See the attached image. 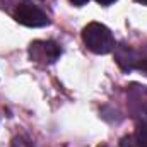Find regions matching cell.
<instances>
[{"label":"cell","instance_id":"8","mask_svg":"<svg viewBox=\"0 0 147 147\" xmlns=\"http://www.w3.org/2000/svg\"><path fill=\"white\" fill-rule=\"evenodd\" d=\"M98 3H101V5H111V3H115L116 0H96Z\"/></svg>","mask_w":147,"mask_h":147},{"label":"cell","instance_id":"6","mask_svg":"<svg viewBox=\"0 0 147 147\" xmlns=\"http://www.w3.org/2000/svg\"><path fill=\"white\" fill-rule=\"evenodd\" d=\"M120 147H140V146H139L135 135H125L120 142Z\"/></svg>","mask_w":147,"mask_h":147},{"label":"cell","instance_id":"9","mask_svg":"<svg viewBox=\"0 0 147 147\" xmlns=\"http://www.w3.org/2000/svg\"><path fill=\"white\" fill-rule=\"evenodd\" d=\"M70 2H72L74 5H79V7H80V5H84V3H87L89 0H70Z\"/></svg>","mask_w":147,"mask_h":147},{"label":"cell","instance_id":"3","mask_svg":"<svg viewBox=\"0 0 147 147\" xmlns=\"http://www.w3.org/2000/svg\"><path fill=\"white\" fill-rule=\"evenodd\" d=\"M62 50L55 41H33L29 46V57L38 63H53L58 60Z\"/></svg>","mask_w":147,"mask_h":147},{"label":"cell","instance_id":"7","mask_svg":"<svg viewBox=\"0 0 147 147\" xmlns=\"http://www.w3.org/2000/svg\"><path fill=\"white\" fill-rule=\"evenodd\" d=\"M135 69L147 74V58H139V60H137V63H135Z\"/></svg>","mask_w":147,"mask_h":147},{"label":"cell","instance_id":"4","mask_svg":"<svg viewBox=\"0 0 147 147\" xmlns=\"http://www.w3.org/2000/svg\"><path fill=\"white\" fill-rule=\"evenodd\" d=\"M115 58H116L118 65H120V67H121L125 72H130V70H134V69H135V63H137V60H139L137 53H135L132 48L125 46V45L116 48Z\"/></svg>","mask_w":147,"mask_h":147},{"label":"cell","instance_id":"5","mask_svg":"<svg viewBox=\"0 0 147 147\" xmlns=\"http://www.w3.org/2000/svg\"><path fill=\"white\" fill-rule=\"evenodd\" d=\"M135 139L140 147H147V123H140L135 132Z\"/></svg>","mask_w":147,"mask_h":147},{"label":"cell","instance_id":"10","mask_svg":"<svg viewBox=\"0 0 147 147\" xmlns=\"http://www.w3.org/2000/svg\"><path fill=\"white\" fill-rule=\"evenodd\" d=\"M135 2H139V3H142V5H147V0H135Z\"/></svg>","mask_w":147,"mask_h":147},{"label":"cell","instance_id":"2","mask_svg":"<svg viewBox=\"0 0 147 147\" xmlns=\"http://www.w3.org/2000/svg\"><path fill=\"white\" fill-rule=\"evenodd\" d=\"M14 19L28 28H43L48 24V16L33 3H21L14 12Z\"/></svg>","mask_w":147,"mask_h":147},{"label":"cell","instance_id":"1","mask_svg":"<svg viewBox=\"0 0 147 147\" xmlns=\"http://www.w3.org/2000/svg\"><path fill=\"white\" fill-rule=\"evenodd\" d=\"M82 41L92 53L98 55H106L115 48V38L111 31L99 22H89L82 29Z\"/></svg>","mask_w":147,"mask_h":147}]
</instances>
